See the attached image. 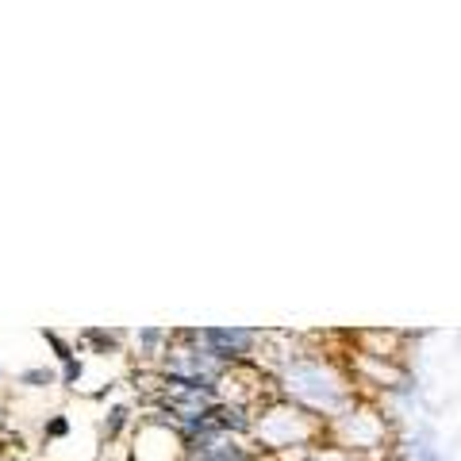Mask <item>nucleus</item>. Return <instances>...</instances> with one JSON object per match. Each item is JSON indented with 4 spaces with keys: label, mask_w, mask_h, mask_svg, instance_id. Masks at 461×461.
Masks as SVG:
<instances>
[{
    "label": "nucleus",
    "mask_w": 461,
    "mask_h": 461,
    "mask_svg": "<svg viewBox=\"0 0 461 461\" xmlns=\"http://www.w3.org/2000/svg\"><path fill=\"white\" fill-rule=\"evenodd\" d=\"M204 338L223 346V350H239V354L250 346V331H204Z\"/></svg>",
    "instance_id": "nucleus-1"
}]
</instances>
